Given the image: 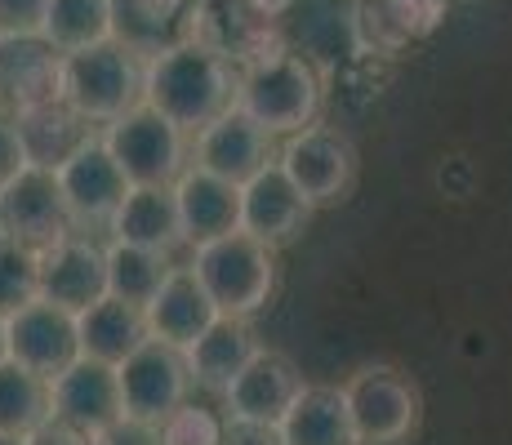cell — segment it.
I'll list each match as a JSON object with an SVG mask.
<instances>
[{
    "instance_id": "cell-31",
    "label": "cell",
    "mask_w": 512,
    "mask_h": 445,
    "mask_svg": "<svg viewBox=\"0 0 512 445\" xmlns=\"http://www.w3.org/2000/svg\"><path fill=\"white\" fill-rule=\"evenodd\" d=\"M156 432H161V445H223L228 419L219 410H210V405L187 397L156 423Z\"/></svg>"
},
{
    "instance_id": "cell-12",
    "label": "cell",
    "mask_w": 512,
    "mask_h": 445,
    "mask_svg": "<svg viewBox=\"0 0 512 445\" xmlns=\"http://www.w3.org/2000/svg\"><path fill=\"white\" fill-rule=\"evenodd\" d=\"M9 321V361L27 365V370L45 374H63L67 365L81 356V325H76V312L58 308L36 294L32 303H23L18 312L5 316Z\"/></svg>"
},
{
    "instance_id": "cell-17",
    "label": "cell",
    "mask_w": 512,
    "mask_h": 445,
    "mask_svg": "<svg viewBox=\"0 0 512 445\" xmlns=\"http://www.w3.org/2000/svg\"><path fill=\"white\" fill-rule=\"evenodd\" d=\"M303 392V374L299 365L285 352L263 348L236 374V383L223 392V419L232 423H263V428H277L281 414L290 410V401Z\"/></svg>"
},
{
    "instance_id": "cell-8",
    "label": "cell",
    "mask_w": 512,
    "mask_h": 445,
    "mask_svg": "<svg viewBox=\"0 0 512 445\" xmlns=\"http://www.w3.org/2000/svg\"><path fill=\"white\" fill-rule=\"evenodd\" d=\"M54 178L63 187L67 214H72L76 232H107L121 210V201L130 196V178L116 165V156L107 152L103 130H90L81 143L72 147L67 161L54 165Z\"/></svg>"
},
{
    "instance_id": "cell-35",
    "label": "cell",
    "mask_w": 512,
    "mask_h": 445,
    "mask_svg": "<svg viewBox=\"0 0 512 445\" xmlns=\"http://www.w3.org/2000/svg\"><path fill=\"white\" fill-rule=\"evenodd\" d=\"M32 445H98V432H81L72 423L49 419L41 432H32Z\"/></svg>"
},
{
    "instance_id": "cell-34",
    "label": "cell",
    "mask_w": 512,
    "mask_h": 445,
    "mask_svg": "<svg viewBox=\"0 0 512 445\" xmlns=\"http://www.w3.org/2000/svg\"><path fill=\"white\" fill-rule=\"evenodd\" d=\"M98 445H161V432H156V423L121 419L107 432H98Z\"/></svg>"
},
{
    "instance_id": "cell-11",
    "label": "cell",
    "mask_w": 512,
    "mask_h": 445,
    "mask_svg": "<svg viewBox=\"0 0 512 445\" xmlns=\"http://www.w3.org/2000/svg\"><path fill=\"white\" fill-rule=\"evenodd\" d=\"M49 410L58 423H72L81 432H107L112 423H121L125 397L116 365L81 352L63 374L49 379Z\"/></svg>"
},
{
    "instance_id": "cell-7",
    "label": "cell",
    "mask_w": 512,
    "mask_h": 445,
    "mask_svg": "<svg viewBox=\"0 0 512 445\" xmlns=\"http://www.w3.org/2000/svg\"><path fill=\"white\" fill-rule=\"evenodd\" d=\"M348 410L357 445H401L419 432L423 397L406 370L397 365H361L348 383Z\"/></svg>"
},
{
    "instance_id": "cell-4",
    "label": "cell",
    "mask_w": 512,
    "mask_h": 445,
    "mask_svg": "<svg viewBox=\"0 0 512 445\" xmlns=\"http://www.w3.org/2000/svg\"><path fill=\"white\" fill-rule=\"evenodd\" d=\"M147 58L130 45L112 41L63 54V103L81 112L90 125H112L130 107L143 103Z\"/></svg>"
},
{
    "instance_id": "cell-36",
    "label": "cell",
    "mask_w": 512,
    "mask_h": 445,
    "mask_svg": "<svg viewBox=\"0 0 512 445\" xmlns=\"http://www.w3.org/2000/svg\"><path fill=\"white\" fill-rule=\"evenodd\" d=\"M223 445H281L277 428H263V423H232L223 432Z\"/></svg>"
},
{
    "instance_id": "cell-26",
    "label": "cell",
    "mask_w": 512,
    "mask_h": 445,
    "mask_svg": "<svg viewBox=\"0 0 512 445\" xmlns=\"http://www.w3.org/2000/svg\"><path fill=\"white\" fill-rule=\"evenodd\" d=\"M18 134H23V147H27V161L32 165H49L54 170L58 161L72 156V147L81 143L85 134L94 130L81 112L58 98V103H45V107H32V112H18Z\"/></svg>"
},
{
    "instance_id": "cell-13",
    "label": "cell",
    "mask_w": 512,
    "mask_h": 445,
    "mask_svg": "<svg viewBox=\"0 0 512 445\" xmlns=\"http://www.w3.org/2000/svg\"><path fill=\"white\" fill-rule=\"evenodd\" d=\"M63 98V49L36 36H0V112L18 116Z\"/></svg>"
},
{
    "instance_id": "cell-38",
    "label": "cell",
    "mask_w": 512,
    "mask_h": 445,
    "mask_svg": "<svg viewBox=\"0 0 512 445\" xmlns=\"http://www.w3.org/2000/svg\"><path fill=\"white\" fill-rule=\"evenodd\" d=\"M0 361H9V321L0 316Z\"/></svg>"
},
{
    "instance_id": "cell-23",
    "label": "cell",
    "mask_w": 512,
    "mask_h": 445,
    "mask_svg": "<svg viewBox=\"0 0 512 445\" xmlns=\"http://www.w3.org/2000/svg\"><path fill=\"white\" fill-rule=\"evenodd\" d=\"M192 18L196 0H112V36L143 58L192 41Z\"/></svg>"
},
{
    "instance_id": "cell-25",
    "label": "cell",
    "mask_w": 512,
    "mask_h": 445,
    "mask_svg": "<svg viewBox=\"0 0 512 445\" xmlns=\"http://www.w3.org/2000/svg\"><path fill=\"white\" fill-rule=\"evenodd\" d=\"M76 325H81V352L98 356V361H112V365H121L143 339H152L147 312L139 303L116 299V294H103L85 312H76Z\"/></svg>"
},
{
    "instance_id": "cell-9",
    "label": "cell",
    "mask_w": 512,
    "mask_h": 445,
    "mask_svg": "<svg viewBox=\"0 0 512 445\" xmlns=\"http://www.w3.org/2000/svg\"><path fill=\"white\" fill-rule=\"evenodd\" d=\"M121 374V397H125V419L161 423L174 405L192 397V365L187 352L165 339H143L139 348L116 365Z\"/></svg>"
},
{
    "instance_id": "cell-14",
    "label": "cell",
    "mask_w": 512,
    "mask_h": 445,
    "mask_svg": "<svg viewBox=\"0 0 512 445\" xmlns=\"http://www.w3.org/2000/svg\"><path fill=\"white\" fill-rule=\"evenodd\" d=\"M192 161L241 187L245 178H254L263 165L277 161V138L263 130L254 116H245L241 107H232L219 121H210L205 130L192 134Z\"/></svg>"
},
{
    "instance_id": "cell-28",
    "label": "cell",
    "mask_w": 512,
    "mask_h": 445,
    "mask_svg": "<svg viewBox=\"0 0 512 445\" xmlns=\"http://www.w3.org/2000/svg\"><path fill=\"white\" fill-rule=\"evenodd\" d=\"M41 36L63 54L112 41V0H49Z\"/></svg>"
},
{
    "instance_id": "cell-37",
    "label": "cell",
    "mask_w": 512,
    "mask_h": 445,
    "mask_svg": "<svg viewBox=\"0 0 512 445\" xmlns=\"http://www.w3.org/2000/svg\"><path fill=\"white\" fill-rule=\"evenodd\" d=\"M245 9H250L254 18H263V23H277L281 27V18L290 14L294 5H299V0H241Z\"/></svg>"
},
{
    "instance_id": "cell-27",
    "label": "cell",
    "mask_w": 512,
    "mask_h": 445,
    "mask_svg": "<svg viewBox=\"0 0 512 445\" xmlns=\"http://www.w3.org/2000/svg\"><path fill=\"white\" fill-rule=\"evenodd\" d=\"M54 419L49 410V379L18 361H0V432L32 437Z\"/></svg>"
},
{
    "instance_id": "cell-10",
    "label": "cell",
    "mask_w": 512,
    "mask_h": 445,
    "mask_svg": "<svg viewBox=\"0 0 512 445\" xmlns=\"http://www.w3.org/2000/svg\"><path fill=\"white\" fill-rule=\"evenodd\" d=\"M0 232L18 236L32 250H45L67 232H76L63 187L49 165H23L9 183H0Z\"/></svg>"
},
{
    "instance_id": "cell-30",
    "label": "cell",
    "mask_w": 512,
    "mask_h": 445,
    "mask_svg": "<svg viewBox=\"0 0 512 445\" xmlns=\"http://www.w3.org/2000/svg\"><path fill=\"white\" fill-rule=\"evenodd\" d=\"M41 294V250L0 232V316L18 312Z\"/></svg>"
},
{
    "instance_id": "cell-15",
    "label": "cell",
    "mask_w": 512,
    "mask_h": 445,
    "mask_svg": "<svg viewBox=\"0 0 512 445\" xmlns=\"http://www.w3.org/2000/svg\"><path fill=\"white\" fill-rule=\"evenodd\" d=\"M107 294V245L90 232H67L41 250V299L67 312H85Z\"/></svg>"
},
{
    "instance_id": "cell-18",
    "label": "cell",
    "mask_w": 512,
    "mask_h": 445,
    "mask_svg": "<svg viewBox=\"0 0 512 445\" xmlns=\"http://www.w3.org/2000/svg\"><path fill=\"white\" fill-rule=\"evenodd\" d=\"M450 0H357L352 36L361 54H401L406 45L428 41L441 27Z\"/></svg>"
},
{
    "instance_id": "cell-22",
    "label": "cell",
    "mask_w": 512,
    "mask_h": 445,
    "mask_svg": "<svg viewBox=\"0 0 512 445\" xmlns=\"http://www.w3.org/2000/svg\"><path fill=\"white\" fill-rule=\"evenodd\" d=\"M263 352L259 334L250 330L245 316H219L201 339L187 348V365H192V388L223 397L236 383V374Z\"/></svg>"
},
{
    "instance_id": "cell-32",
    "label": "cell",
    "mask_w": 512,
    "mask_h": 445,
    "mask_svg": "<svg viewBox=\"0 0 512 445\" xmlns=\"http://www.w3.org/2000/svg\"><path fill=\"white\" fill-rule=\"evenodd\" d=\"M49 0H0V36H36Z\"/></svg>"
},
{
    "instance_id": "cell-2",
    "label": "cell",
    "mask_w": 512,
    "mask_h": 445,
    "mask_svg": "<svg viewBox=\"0 0 512 445\" xmlns=\"http://www.w3.org/2000/svg\"><path fill=\"white\" fill-rule=\"evenodd\" d=\"M192 272L210 290L223 316H259L277 294V245L259 241L250 232H228L214 236L205 245H192Z\"/></svg>"
},
{
    "instance_id": "cell-21",
    "label": "cell",
    "mask_w": 512,
    "mask_h": 445,
    "mask_svg": "<svg viewBox=\"0 0 512 445\" xmlns=\"http://www.w3.org/2000/svg\"><path fill=\"white\" fill-rule=\"evenodd\" d=\"M107 232H112V241H130L156 254H174L179 245H187L174 183H134Z\"/></svg>"
},
{
    "instance_id": "cell-5",
    "label": "cell",
    "mask_w": 512,
    "mask_h": 445,
    "mask_svg": "<svg viewBox=\"0 0 512 445\" xmlns=\"http://www.w3.org/2000/svg\"><path fill=\"white\" fill-rule=\"evenodd\" d=\"M103 143L130 183H174L192 165V134L179 130L152 103L130 107L112 125H103Z\"/></svg>"
},
{
    "instance_id": "cell-16",
    "label": "cell",
    "mask_w": 512,
    "mask_h": 445,
    "mask_svg": "<svg viewBox=\"0 0 512 445\" xmlns=\"http://www.w3.org/2000/svg\"><path fill=\"white\" fill-rule=\"evenodd\" d=\"M312 205L308 196L294 187V178L281 170V161L263 165L254 178L241 183V232L259 236L268 245H290L299 241V232L312 223Z\"/></svg>"
},
{
    "instance_id": "cell-20",
    "label": "cell",
    "mask_w": 512,
    "mask_h": 445,
    "mask_svg": "<svg viewBox=\"0 0 512 445\" xmlns=\"http://www.w3.org/2000/svg\"><path fill=\"white\" fill-rule=\"evenodd\" d=\"M174 201H179L187 245H205L214 236H228L241 227V187L210 174L196 161L174 178Z\"/></svg>"
},
{
    "instance_id": "cell-39",
    "label": "cell",
    "mask_w": 512,
    "mask_h": 445,
    "mask_svg": "<svg viewBox=\"0 0 512 445\" xmlns=\"http://www.w3.org/2000/svg\"><path fill=\"white\" fill-rule=\"evenodd\" d=\"M0 445H32V437H9V432H0Z\"/></svg>"
},
{
    "instance_id": "cell-24",
    "label": "cell",
    "mask_w": 512,
    "mask_h": 445,
    "mask_svg": "<svg viewBox=\"0 0 512 445\" xmlns=\"http://www.w3.org/2000/svg\"><path fill=\"white\" fill-rule=\"evenodd\" d=\"M277 437L281 445H357L348 392L334 383H303V392L281 414Z\"/></svg>"
},
{
    "instance_id": "cell-3",
    "label": "cell",
    "mask_w": 512,
    "mask_h": 445,
    "mask_svg": "<svg viewBox=\"0 0 512 445\" xmlns=\"http://www.w3.org/2000/svg\"><path fill=\"white\" fill-rule=\"evenodd\" d=\"M245 116L263 125L272 138H290L308 130L326 107V81H321L317 63L294 49L263 58V63L241 72V98H236Z\"/></svg>"
},
{
    "instance_id": "cell-1",
    "label": "cell",
    "mask_w": 512,
    "mask_h": 445,
    "mask_svg": "<svg viewBox=\"0 0 512 445\" xmlns=\"http://www.w3.org/2000/svg\"><path fill=\"white\" fill-rule=\"evenodd\" d=\"M236 98H241V67L223 58L219 49L201 41H179L147 58L143 103H152L187 134L205 130L223 112H232Z\"/></svg>"
},
{
    "instance_id": "cell-29",
    "label": "cell",
    "mask_w": 512,
    "mask_h": 445,
    "mask_svg": "<svg viewBox=\"0 0 512 445\" xmlns=\"http://www.w3.org/2000/svg\"><path fill=\"white\" fill-rule=\"evenodd\" d=\"M165 272H170V254L143 250V245L130 241L107 245V294H116V299L147 308V299L161 290Z\"/></svg>"
},
{
    "instance_id": "cell-6",
    "label": "cell",
    "mask_w": 512,
    "mask_h": 445,
    "mask_svg": "<svg viewBox=\"0 0 512 445\" xmlns=\"http://www.w3.org/2000/svg\"><path fill=\"white\" fill-rule=\"evenodd\" d=\"M277 161L281 170L294 178L303 196H308L312 210H334L352 196L357 187V174H361V156L352 147V138L334 125H321L312 121L308 130L281 138L277 147Z\"/></svg>"
},
{
    "instance_id": "cell-33",
    "label": "cell",
    "mask_w": 512,
    "mask_h": 445,
    "mask_svg": "<svg viewBox=\"0 0 512 445\" xmlns=\"http://www.w3.org/2000/svg\"><path fill=\"white\" fill-rule=\"evenodd\" d=\"M27 161V147H23V134H18V121L9 112H0V183H9Z\"/></svg>"
},
{
    "instance_id": "cell-19",
    "label": "cell",
    "mask_w": 512,
    "mask_h": 445,
    "mask_svg": "<svg viewBox=\"0 0 512 445\" xmlns=\"http://www.w3.org/2000/svg\"><path fill=\"white\" fill-rule=\"evenodd\" d=\"M147 330L152 339H165L174 348H192L214 321H219V303L210 299V290L201 285V276L192 272V263L183 267H170L161 281V290L147 299Z\"/></svg>"
}]
</instances>
